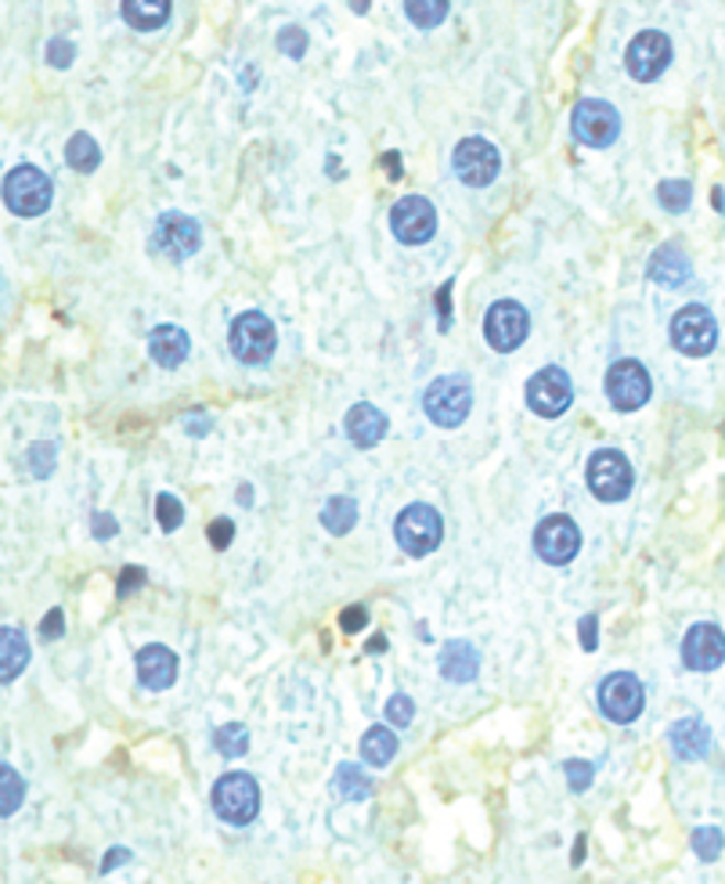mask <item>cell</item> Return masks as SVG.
Returning <instances> with one entry per match:
<instances>
[{
	"label": "cell",
	"instance_id": "8992f818",
	"mask_svg": "<svg viewBox=\"0 0 725 884\" xmlns=\"http://www.w3.org/2000/svg\"><path fill=\"white\" fill-rule=\"evenodd\" d=\"M671 343H675L679 351L690 354V358L711 354V351H715V343H718L715 315H711L707 307H701V303L682 307V311L671 318Z\"/></svg>",
	"mask_w": 725,
	"mask_h": 884
},
{
	"label": "cell",
	"instance_id": "f1b7e54d",
	"mask_svg": "<svg viewBox=\"0 0 725 884\" xmlns=\"http://www.w3.org/2000/svg\"><path fill=\"white\" fill-rule=\"evenodd\" d=\"M65 163L79 173H94L102 163V149L94 145L90 134H73L70 145H65Z\"/></svg>",
	"mask_w": 725,
	"mask_h": 884
},
{
	"label": "cell",
	"instance_id": "d4e9b609",
	"mask_svg": "<svg viewBox=\"0 0 725 884\" xmlns=\"http://www.w3.org/2000/svg\"><path fill=\"white\" fill-rule=\"evenodd\" d=\"M30 664V642L19 628H0V682H11Z\"/></svg>",
	"mask_w": 725,
	"mask_h": 884
},
{
	"label": "cell",
	"instance_id": "d590c367",
	"mask_svg": "<svg viewBox=\"0 0 725 884\" xmlns=\"http://www.w3.org/2000/svg\"><path fill=\"white\" fill-rule=\"evenodd\" d=\"M156 516H159V528H163V531H178L184 524V509H181L178 499H173V494H159V499H156Z\"/></svg>",
	"mask_w": 725,
	"mask_h": 884
},
{
	"label": "cell",
	"instance_id": "1f68e13d",
	"mask_svg": "<svg viewBox=\"0 0 725 884\" xmlns=\"http://www.w3.org/2000/svg\"><path fill=\"white\" fill-rule=\"evenodd\" d=\"M405 11L412 25H419V30H434L448 19V0H405Z\"/></svg>",
	"mask_w": 725,
	"mask_h": 884
},
{
	"label": "cell",
	"instance_id": "ee69618b",
	"mask_svg": "<svg viewBox=\"0 0 725 884\" xmlns=\"http://www.w3.org/2000/svg\"><path fill=\"white\" fill-rule=\"evenodd\" d=\"M577 628H582V647L585 650H596V642H599V618H596V614H585Z\"/></svg>",
	"mask_w": 725,
	"mask_h": 884
},
{
	"label": "cell",
	"instance_id": "8d00e7d4",
	"mask_svg": "<svg viewBox=\"0 0 725 884\" xmlns=\"http://www.w3.org/2000/svg\"><path fill=\"white\" fill-rule=\"evenodd\" d=\"M278 51L289 58H303L307 55V33L300 25H286V30L278 33Z\"/></svg>",
	"mask_w": 725,
	"mask_h": 884
},
{
	"label": "cell",
	"instance_id": "277c9868",
	"mask_svg": "<svg viewBox=\"0 0 725 884\" xmlns=\"http://www.w3.org/2000/svg\"><path fill=\"white\" fill-rule=\"evenodd\" d=\"M232 354L242 365H264L267 358L275 354V326L271 318H264L260 311H246L232 321Z\"/></svg>",
	"mask_w": 725,
	"mask_h": 884
},
{
	"label": "cell",
	"instance_id": "3957f363",
	"mask_svg": "<svg viewBox=\"0 0 725 884\" xmlns=\"http://www.w3.org/2000/svg\"><path fill=\"white\" fill-rule=\"evenodd\" d=\"M4 203L19 217H40L51 206V181L40 167H15L4 178Z\"/></svg>",
	"mask_w": 725,
	"mask_h": 884
},
{
	"label": "cell",
	"instance_id": "ffe728a7",
	"mask_svg": "<svg viewBox=\"0 0 725 884\" xmlns=\"http://www.w3.org/2000/svg\"><path fill=\"white\" fill-rule=\"evenodd\" d=\"M343 426H346V437H351L358 448H375L386 437V415L375 405H365V401L346 412Z\"/></svg>",
	"mask_w": 725,
	"mask_h": 884
},
{
	"label": "cell",
	"instance_id": "7a4b0ae2",
	"mask_svg": "<svg viewBox=\"0 0 725 884\" xmlns=\"http://www.w3.org/2000/svg\"><path fill=\"white\" fill-rule=\"evenodd\" d=\"M423 408L426 415L434 419L437 426H462L469 408H473V391H469V380L466 376H440L426 386L423 394Z\"/></svg>",
	"mask_w": 725,
	"mask_h": 884
},
{
	"label": "cell",
	"instance_id": "4316f807",
	"mask_svg": "<svg viewBox=\"0 0 725 884\" xmlns=\"http://www.w3.org/2000/svg\"><path fill=\"white\" fill-rule=\"evenodd\" d=\"M394 755H397V736L386 726H372L365 736H361V758H365L369 766L383 769Z\"/></svg>",
	"mask_w": 725,
	"mask_h": 884
},
{
	"label": "cell",
	"instance_id": "7bdbcfd3",
	"mask_svg": "<svg viewBox=\"0 0 725 884\" xmlns=\"http://www.w3.org/2000/svg\"><path fill=\"white\" fill-rule=\"evenodd\" d=\"M340 625H343V632H361V628L369 625V610L365 607H346L340 614Z\"/></svg>",
	"mask_w": 725,
	"mask_h": 884
},
{
	"label": "cell",
	"instance_id": "74e56055",
	"mask_svg": "<svg viewBox=\"0 0 725 884\" xmlns=\"http://www.w3.org/2000/svg\"><path fill=\"white\" fill-rule=\"evenodd\" d=\"M386 718H391L397 729H405L408 722L415 718V704H412V696H405V693L391 696V701H386Z\"/></svg>",
	"mask_w": 725,
	"mask_h": 884
},
{
	"label": "cell",
	"instance_id": "52a82bcc",
	"mask_svg": "<svg viewBox=\"0 0 725 884\" xmlns=\"http://www.w3.org/2000/svg\"><path fill=\"white\" fill-rule=\"evenodd\" d=\"M571 130L574 138L588 145V149H607L621 134V116H617L614 105L599 102V98H585L577 102V109L571 116Z\"/></svg>",
	"mask_w": 725,
	"mask_h": 884
},
{
	"label": "cell",
	"instance_id": "f5cc1de1",
	"mask_svg": "<svg viewBox=\"0 0 725 884\" xmlns=\"http://www.w3.org/2000/svg\"><path fill=\"white\" fill-rule=\"evenodd\" d=\"M249 499H253V491H249V488H238V502H242V505H249Z\"/></svg>",
	"mask_w": 725,
	"mask_h": 884
},
{
	"label": "cell",
	"instance_id": "bcb514c9",
	"mask_svg": "<svg viewBox=\"0 0 725 884\" xmlns=\"http://www.w3.org/2000/svg\"><path fill=\"white\" fill-rule=\"evenodd\" d=\"M141 582H145V571L141 567H127L124 578H119V585H116V593L119 596H130V588H138Z\"/></svg>",
	"mask_w": 725,
	"mask_h": 884
},
{
	"label": "cell",
	"instance_id": "f546056e",
	"mask_svg": "<svg viewBox=\"0 0 725 884\" xmlns=\"http://www.w3.org/2000/svg\"><path fill=\"white\" fill-rule=\"evenodd\" d=\"M321 524H326V531H332V534L354 531V524H358V505H354V499H329L326 509H321Z\"/></svg>",
	"mask_w": 725,
	"mask_h": 884
},
{
	"label": "cell",
	"instance_id": "681fc988",
	"mask_svg": "<svg viewBox=\"0 0 725 884\" xmlns=\"http://www.w3.org/2000/svg\"><path fill=\"white\" fill-rule=\"evenodd\" d=\"M130 860V852L127 849H113L109 855H105V863H102V874H109L113 866H119V863H127Z\"/></svg>",
	"mask_w": 725,
	"mask_h": 884
},
{
	"label": "cell",
	"instance_id": "7402d4cb",
	"mask_svg": "<svg viewBox=\"0 0 725 884\" xmlns=\"http://www.w3.org/2000/svg\"><path fill=\"white\" fill-rule=\"evenodd\" d=\"M668 741H671V752H675L679 758L696 761V758H704V755H707L711 733H707V726H704L701 718H679L675 726H671Z\"/></svg>",
	"mask_w": 725,
	"mask_h": 884
},
{
	"label": "cell",
	"instance_id": "db71d44e",
	"mask_svg": "<svg viewBox=\"0 0 725 884\" xmlns=\"http://www.w3.org/2000/svg\"><path fill=\"white\" fill-rule=\"evenodd\" d=\"M351 8H354V11H358V15H361V11H365V8H369V0H351Z\"/></svg>",
	"mask_w": 725,
	"mask_h": 884
},
{
	"label": "cell",
	"instance_id": "d6986e66",
	"mask_svg": "<svg viewBox=\"0 0 725 884\" xmlns=\"http://www.w3.org/2000/svg\"><path fill=\"white\" fill-rule=\"evenodd\" d=\"M138 679L149 690H167V686H173V679H178V653L167 650V647H159V642L138 650Z\"/></svg>",
	"mask_w": 725,
	"mask_h": 884
},
{
	"label": "cell",
	"instance_id": "44dd1931",
	"mask_svg": "<svg viewBox=\"0 0 725 884\" xmlns=\"http://www.w3.org/2000/svg\"><path fill=\"white\" fill-rule=\"evenodd\" d=\"M690 271H693L690 257L679 246H661L650 257V267H647V275L653 278L657 286H664V289H679L690 278Z\"/></svg>",
	"mask_w": 725,
	"mask_h": 884
},
{
	"label": "cell",
	"instance_id": "7c38bea8",
	"mask_svg": "<svg viewBox=\"0 0 725 884\" xmlns=\"http://www.w3.org/2000/svg\"><path fill=\"white\" fill-rule=\"evenodd\" d=\"M574 401V386H571V376L556 365H548L542 372H534L531 383H527V405L534 415H542V419H556L571 408Z\"/></svg>",
	"mask_w": 725,
	"mask_h": 884
},
{
	"label": "cell",
	"instance_id": "603a6c76",
	"mask_svg": "<svg viewBox=\"0 0 725 884\" xmlns=\"http://www.w3.org/2000/svg\"><path fill=\"white\" fill-rule=\"evenodd\" d=\"M477 672H480V653L473 642L466 639L448 642L445 653H440V675L448 682H473Z\"/></svg>",
	"mask_w": 725,
	"mask_h": 884
},
{
	"label": "cell",
	"instance_id": "836d02e7",
	"mask_svg": "<svg viewBox=\"0 0 725 884\" xmlns=\"http://www.w3.org/2000/svg\"><path fill=\"white\" fill-rule=\"evenodd\" d=\"M690 184L686 181H661L657 184V199H661V206L668 210V213H682L690 206Z\"/></svg>",
	"mask_w": 725,
	"mask_h": 884
},
{
	"label": "cell",
	"instance_id": "ba28073f",
	"mask_svg": "<svg viewBox=\"0 0 725 884\" xmlns=\"http://www.w3.org/2000/svg\"><path fill=\"white\" fill-rule=\"evenodd\" d=\"M632 466L621 451L614 448H603L596 451L593 459H588V488L599 502H621L628 499V491H632Z\"/></svg>",
	"mask_w": 725,
	"mask_h": 884
},
{
	"label": "cell",
	"instance_id": "8fae6325",
	"mask_svg": "<svg viewBox=\"0 0 725 884\" xmlns=\"http://www.w3.org/2000/svg\"><path fill=\"white\" fill-rule=\"evenodd\" d=\"M527 332H531V318H527V311H523V307L513 303V300L491 303V307H488V315H483V337H488V343H491L499 354L516 351V347H520L523 340H527Z\"/></svg>",
	"mask_w": 725,
	"mask_h": 884
},
{
	"label": "cell",
	"instance_id": "c3c4849f",
	"mask_svg": "<svg viewBox=\"0 0 725 884\" xmlns=\"http://www.w3.org/2000/svg\"><path fill=\"white\" fill-rule=\"evenodd\" d=\"M116 531H119V524L113 516H105V513L94 516V539H113Z\"/></svg>",
	"mask_w": 725,
	"mask_h": 884
},
{
	"label": "cell",
	"instance_id": "9a60e30c",
	"mask_svg": "<svg viewBox=\"0 0 725 884\" xmlns=\"http://www.w3.org/2000/svg\"><path fill=\"white\" fill-rule=\"evenodd\" d=\"M391 227H394L397 243L423 246L437 232V210H434V203H426V199L408 195L391 210Z\"/></svg>",
	"mask_w": 725,
	"mask_h": 884
},
{
	"label": "cell",
	"instance_id": "83f0119b",
	"mask_svg": "<svg viewBox=\"0 0 725 884\" xmlns=\"http://www.w3.org/2000/svg\"><path fill=\"white\" fill-rule=\"evenodd\" d=\"M332 795L343 801H365L372 795V780L358 766H340V773L332 776Z\"/></svg>",
	"mask_w": 725,
	"mask_h": 884
},
{
	"label": "cell",
	"instance_id": "60d3db41",
	"mask_svg": "<svg viewBox=\"0 0 725 884\" xmlns=\"http://www.w3.org/2000/svg\"><path fill=\"white\" fill-rule=\"evenodd\" d=\"M30 459H33V473L36 477H47L51 466H55V448H51V445H36L30 451Z\"/></svg>",
	"mask_w": 725,
	"mask_h": 884
},
{
	"label": "cell",
	"instance_id": "484cf974",
	"mask_svg": "<svg viewBox=\"0 0 725 884\" xmlns=\"http://www.w3.org/2000/svg\"><path fill=\"white\" fill-rule=\"evenodd\" d=\"M170 0H124V19L130 30L152 33L159 25H167L170 19Z\"/></svg>",
	"mask_w": 725,
	"mask_h": 884
},
{
	"label": "cell",
	"instance_id": "e0dca14e",
	"mask_svg": "<svg viewBox=\"0 0 725 884\" xmlns=\"http://www.w3.org/2000/svg\"><path fill=\"white\" fill-rule=\"evenodd\" d=\"M152 246L159 253H167L170 260H188L199 246H203V227H199L192 217H184V213H167V217H159V224H156Z\"/></svg>",
	"mask_w": 725,
	"mask_h": 884
},
{
	"label": "cell",
	"instance_id": "7dc6e473",
	"mask_svg": "<svg viewBox=\"0 0 725 884\" xmlns=\"http://www.w3.org/2000/svg\"><path fill=\"white\" fill-rule=\"evenodd\" d=\"M437 311H440V329H448L451 326V283L440 286V292H437Z\"/></svg>",
	"mask_w": 725,
	"mask_h": 884
},
{
	"label": "cell",
	"instance_id": "2e32d148",
	"mask_svg": "<svg viewBox=\"0 0 725 884\" xmlns=\"http://www.w3.org/2000/svg\"><path fill=\"white\" fill-rule=\"evenodd\" d=\"M668 62H671V40L657 30L639 33L632 44H628V55H625L628 73L642 79V84H650V79L661 76L668 70Z\"/></svg>",
	"mask_w": 725,
	"mask_h": 884
},
{
	"label": "cell",
	"instance_id": "5bb4252c",
	"mask_svg": "<svg viewBox=\"0 0 725 884\" xmlns=\"http://www.w3.org/2000/svg\"><path fill=\"white\" fill-rule=\"evenodd\" d=\"M534 548H539V556L545 564L563 567V564H571L577 556V548H582V531H577L571 516H545L539 531H534Z\"/></svg>",
	"mask_w": 725,
	"mask_h": 884
},
{
	"label": "cell",
	"instance_id": "4dcf8cb0",
	"mask_svg": "<svg viewBox=\"0 0 725 884\" xmlns=\"http://www.w3.org/2000/svg\"><path fill=\"white\" fill-rule=\"evenodd\" d=\"M22 798H25L22 776L8 761H0V816H15L22 809Z\"/></svg>",
	"mask_w": 725,
	"mask_h": 884
},
{
	"label": "cell",
	"instance_id": "f35d334b",
	"mask_svg": "<svg viewBox=\"0 0 725 884\" xmlns=\"http://www.w3.org/2000/svg\"><path fill=\"white\" fill-rule=\"evenodd\" d=\"M593 776H596L593 761H567V784H571V790H577V795L593 787Z\"/></svg>",
	"mask_w": 725,
	"mask_h": 884
},
{
	"label": "cell",
	"instance_id": "9c48e42d",
	"mask_svg": "<svg viewBox=\"0 0 725 884\" xmlns=\"http://www.w3.org/2000/svg\"><path fill=\"white\" fill-rule=\"evenodd\" d=\"M451 167H455V178L469 189H483V184H491L499 178V149L488 141V138H466L455 145V156H451Z\"/></svg>",
	"mask_w": 725,
	"mask_h": 884
},
{
	"label": "cell",
	"instance_id": "30bf717a",
	"mask_svg": "<svg viewBox=\"0 0 725 884\" xmlns=\"http://www.w3.org/2000/svg\"><path fill=\"white\" fill-rule=\"evenodd\" d=\"M642 701H647V693H642V682L636 675L614 672L599 682V712L610 722H617V726L636 722L642 712Z\"/></svg>",
	"mask_w": 725,
	"mask_h": 884
},
{
	"label": "cell",
	"instance_id": "6da1fadb",
	"mask_svg": "<svg viewBox=\"0 0 725 884\" xmlns=\"http://www.w3.org/2000/svg\"><path fill=\"white\" fill-rule=\"evenodd\" d=\"M213 812L221 816L224 823L232 827H246L257 820L260 812V787L249 773H224L217 784H213Z\"/></svg>",
	"mask_w": 725,
	"mask_h": 884
},
{
	"label": "cell",
	"instance_id": "4fadbf2b",
	"mask_svg": "<svg viewBox=\"0 0 725 884\" xmlns=\"http://www.w3.org/2000/svg\"><path fill=\"white\" fill-rule=\"evenodd\" d=\"M607 397L617 412H636L650 401V372L639 361H617L607 372Z\"/></svg>",
	"mask_w": 725,
	"mask_h": 884
},
{
	"label": "cell",
	"instance_id": "5b68a950",
	"mask_svg": "<svg viewBox=\"0 0 725 884\" xmlns=\"http://www.w3.org/2000/svg\"><path fill=\"white\" fill-rule=\"evenodd\" d=\"M394 539L408 556H429L440 545V539H445L440 513H437V509H429V505H408L405 513L397 516Z\"/></svg>",
	"mask_w": 725,
	"mask_h": 884
},
{
	"label": "cell",
	"instance_id": "ab89813d",
	"mask_svg": "<svg viewBox=\"0 0 725 884\" xmlns=\"http://www.w3.org/2000/svg\"><path fill=\"white\" fill-rule=\"evenodd\" d=\"M73 58H76V47L70 44V40L55 36V40H51V44H47V62H51V65H58V70H70Z\"/></svg>",
	"mask_w": 725,
	"mask_h": 884
},
{
	"label": "cell",
	"instance_id": "f6af8a7d",
	"mask_svg": "<svg viewBox=\"0 0 725 884\" xmlns=\"http://www.w3.org/2000/svg\"><path fill=\"white\" fill-rule=\"evenodd\" d=\"M62 621H65V614L62 610H51L47 618H44V625H40V636H44V639H58L65 632Z\"/></svg>",
	"mask_w": 725,
	"mask_h": 884
},
{
	"label": "cell",
	"instance_id": "816d5d0a",
	"mask_svg": "<svg viewBox=\"0 0 725 884\" xmlns=\"http://www.w3.org/2000/svg\"><path fill=\"white\" fill-rule=\"evenodd\" d=\"M582 852H585V838H577V849H574L571 860H574V863H582Z\"/></svg>",
	"mask_w": 725,
	"mask_h": 884
},
{
	"label": "cell",
	"instance_id": "cb8c5ba5",
	"mask_svg": "<svg viewBox=\"0 0 725 884\" xmlns=\"http://www.w3.org/2000/svg\"><path fill=\"white\" fill-rule=\"evenodd\" d=\"M188 332L178 329V326H159L152 337H149V351H152V361L163 369H178L181 361L188 358Z\"/></svg>",
	"mask_w": 725,
	"mask_h": 884
},
{
	"label": "cell",
	"instance_id": "d6a6232c",
	"mask_svg": "<svg viewBox=\"0 0 725 884\" xmlns=\"http://www.w3.org/2000/svg\"><path fill=\"white\" fill-rule=\"evenodd\" d=\"M217 752L224 758H242L249 752V729L242 722H227V726L217 729Z\"/></svg>",
	"mask_w": 725,
	"mask_h": 884
},
{
	"label": "cell",
	"instance_id": "e575fe53",
	"mask_svg": "<svg viewBox=\"0 0 725 884\" xmlns=\"http://www.w3.org/2000/svg\"><path fill=\"white\" fill-rule=\"evenodd\" d=\"M722 845H725V838H722V830H718V827H696V830H693V852L701 855L704 863L718 860Z\"/></svg>",
	"mask_w": 725,
	"mask_h": 884
},
{
	"label": "cell",
	"instance_id": "ac0fdd59",
	"mask_svg": "<svg viewBox=\"0 0 725 884\" xmlns=\"http://www.w3.org/2000/svg\"><path fill=\"white\" fill-rule=\"evenodd\" d=\"M725 661V632L718 625H693L686 639H682V664L690 672H715V668Z\"/></svg>",
	"mask_w": 725,
	"mask_h": 884
},
{
	"label": "cell",
	"instance_id": "f907efd6",
	"mask_svg": "<svg viewBox=\"0 0 725 884\" xmlns=\"http://www.w3.org/2000/svg\"><path fill=\"white\" fill-rule=\"evenodd\" d=\"M383 167H386V170H391V173H386V178H394V181L401 178V156H394V152H386V156H383Z\"/></svg>",
	"mask_w": 725,
	"mask_h": 884
},
{
	"label": "cell",
	"instance_id": "b9f144b4",
	"mask_svg": "<svg viewBox=\"0 0 725 884\" xmlns=\"http://www.w3.org/2000/svg\"><path fill=\"white\" fill-rule=\"evenodd\" d=\"M232 539H235V524H232V520H213V524H210V542H213V548H227V545H232Z\"/></svg>",
	"mask_w": 725,
	"mask_h": 884
}]
</instances>
